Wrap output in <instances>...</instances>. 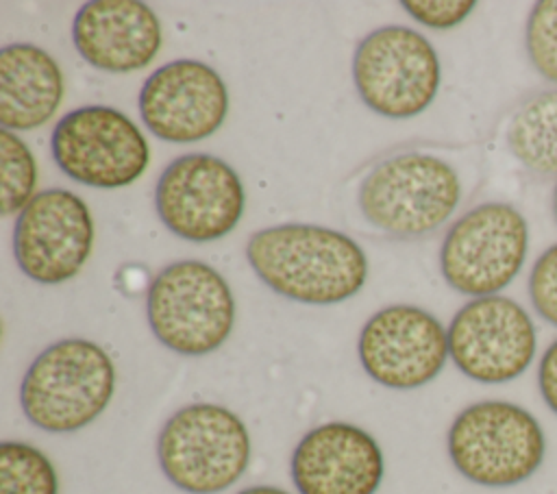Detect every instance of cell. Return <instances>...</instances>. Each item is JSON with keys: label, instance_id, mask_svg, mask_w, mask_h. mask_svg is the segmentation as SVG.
<instances>
[{"label": "cell", "instance_id": "1", "mask_svg": "<svg viewBox=\"0 0 557 494\" xmlns=\"http://www.w3.org/2000/svg\"><path fill=\"white\" fill-rule=\"evenodd\" d=\"M246 259L272 292L307 305L342 302L368 279L361 246L339 231L315 224L261 229L250 235Z\"/></svg>", "mask_w": 557, "mask_h": 494}, {"label": "cell", "instance_id": "2", "mask_svg": "<svg viewBox=\"0 0 557 494\" xmlns=\"http://www.w3.org/2000/svg\"><path fill=\"white\" fill-rule=\"evenodd\" d=\"M115 392V366L91 339L70 337L44 348L20 385V405L30 424L72 433L94 422Z\"/></svg>", "mask_w": 557, "mask_h": 494}, {"label": "cell", "instance_id": "3", "mask_svg": "<svg viewBox=\"0 0 557 494\" xmlns=\"http://www.w3.org/2000/svg\"><path fill=\"white\" fill-rule=\"evenodd\" d=\"M446 446L463 479L485 487H511L537 472L546 435L529 409L509 400H479L457 413Z\"/></svg>", "mask_w": 557, "mask_h": 494}, {"label": "cell", "instance_id": "4", "mask_svg": "<svg viewBox=\"0 0 557 494\" xmlns=\"http://www.w3.org/2000/svg\"><path fill=\"white\" fill-rule=\"evenodd\" d=\"M157 459L165 479L181 492L220 494L246 472L250 435L228 407L191 403L161 427Z\"/></svg>", "mask_w": 557, "mask_h": 494}, {"label": "cell", "instance_id": "5", "mask_svg": "<svg viewBox=\"0 0 557 494\" xmlns=\"http://www.w3.org/2000/svg\"><path fill=\"white\" fill-rule=\"evenodd\" d=\"M146 313L150 331L165 348L200 357L228 339L235 324V300L215 268L183 259L157 272L148 287Z\"/></svg>", "mask_w": 557, "mask_h": 494}, {"label": "cell", "instance_id": "6", "mask_svg": "<svg viewBox=\"0 0 557 494\" xmlns=\"http://www.w3.org/2000/svg\"><path fill=\"white\" fill-rule=\"evenodd\" d=\"M459 198L461 183L453 165L433 155L403 152L372 168L357 200L372 226L398 237H420L444 224Z\"/></svg>", "mask_w": 557, "mask_h": 494}, {"label": "cell", "instance_id": "7", "mask_svg": "<svg viewBox=\"0 0 557 494\" xmlns=\"http://www.w3.org/2000/svg\"><path fill=\"white\" fill-rule=\"evenodd\" d=\"M529 224L509 202H481L446 233L440 268L446 283L474 298L496 296L522 270Z\"/></svg>", "mask_w": 557, "mask_h": 494}, {"label": "cell", "instance_id": "8", "mask_svg": "<svg viewBox=\"0 0 557 494\" xmlns=\"http://www.w3.org/2000/svg\"><path fill=\"white\" fill-rule=\"evenodd\" d=\"M440 59L431 41L407 26H383L361 39L352 78L361 100L385 118L422 113L440 89Z\"/></svg>", "mask_w": 557, "mask_h": 494}, {"label": "cell", "instance_id": "9", "mask_svg": "<svg viewBox=\"0 0 557 494\" xmlns=\"http://www.w3.org/2000/svg\"><path fill=\"white\" fill-rule=\"evenodd\" d=\"M54 163L70 178L115 189L137 181L150 148L135 122L111 107H81L59 120L50 137Z\"/></svg>", "mask_w": 557, "mask_h": 494}, {"label": "cell", "instance_id": "10", "mask_svg": "<svg viewBox=\"0 0 557 494\" xmlns=\"http://www.w3.org/2000/svg\"><path fill=\"white\" fill-rule=\"evenodd\" d=\"M246 205L237 172L222 159L191 152L174 159L154 189L161 222L189 242H211L231 233Z\"/></svg>", "mask_w": 557, "mask_h": 494}, {"label": "cell", "instance_id": "11", "mask_svg": "<svg viewBox=\"0 0 557 494\" xmlns=\"http://www.w3.org/2000/svg\"><path fill=\"white\" fill-rule=\"evenodd\" d=\"M535 324L527 309L507 296L466 302L448 324V355L472 381L507 383L533 361Z\"/></svg>", "mask_w": 557, "mask_h": 494}, {"label": "cell", "instance_id": "12", "mask_svg": "<svg viewBox=\"0 0 557 494\" xmlns=\"http://www.w3.org/2000/svg\"><path fill=\"white\" fill-rule=\"evenodd\" d=\"M91 246V211L70 189H44L17 213L13 226L15 261L37 283L54 285L76 276Z\"/></svg>", "mask_w": 557, "mask_h": 494}, {"label": "cell", "instance_id": "13", "mask_svg": "<svg viewBox=\"0 0 557 494\" xmlns=\"http://www.w3.org/2000/svg\"><path fill=\"white\" fill-rule=\"evenodd\" d=\"M359 361L366 374L389 390H416L433 381L448 355V331L413 305H389L361 329Z\"/></svg>", "mask_w": 557, "mask_h": 494}, {"label": "cell", "instance_id": "14", "mask_svg": "<svg viewBox=\"0 0 557 494\" xmlns=\"http://www.w3.org/2000/svg\"><path fill=\"white\" fill-rule=\"evenodd\" d=\"M228 113L220 74L202 61L176 59L157 67L139 91V115L165 141L189 144L213 135Z\"/></svg>", "mask_w": 557, "mask_h": 494}, {"label": "cell", "instance_id": "15", "mask_svg": "<svg viewBox=\"0 0 557 494\" xmlns=\"http://www.w3.org/2000/svg\"><path fill=\"white\" fill-rule=\"evenodd\" d=\"M383 474L381 446L350 422L313 427L292 453V481L298 494H376Z\"/></svg>", "mask_w": 557, "mask_h": 494}, {"label": "cell", "instance_id": "16", "mask_svg": "<svg viewBox=\"0 0 557 494\" xmlns=\"http://www.w3.org/2000/svg\"><path fill=\"white\" fill-rule=\"evenodd\" d=\"M78 54L107 72L146 67L161 48L157 13L137 0H94L81 7L72 24Z\"/></svg>", "mask_w": 557, "mask_h": 494}, {"label": "cell", "instance_id": "17", "mask_svg": "<svg viewBox=\"0 0 557 494\" xmlns=\"http://www.w3.org/2000/svg\"><path fill=\"white\" fill-rule=\"evenodd\" d=\"M63 100L59 63L39 46L9 44L0 52V124L30 131L46 124Z\"/></svg>", "mask_w": 557, "mask_h": 494}, {"label": "cell", "instance_id": "18", "mask_svg": "<svg viewBox=\"0 0 557 494\" xmlns=\"http://www.w3.org/2000/svg\"><path fill=\"white\" fill-rule=\"evenodd\" d=\"M511 155L535 174H557V89L527 98L507 126Z\"/></svg>", "mask_w": 557, "mask_h": 494}, {"label": "cell", "instance_id": "19", "mask_svg": "<svg viewBox=\"0 0 557 494\" xmlns=\"http://www.w3.org/2000/svg\"><path fill=\"white\" fill-rule=\"evenodd\" d=\"M0 494H59L54 464L28 442L0 444Z\"/></svg>", "mask_w": 557, "mask_h": 494}, {"label": "cell", "instance_id": "20", "mask_svg": "<svg viewBox=\"0 0 557 494\" xmlns=\"http://www.w3.org/2000/svg\"><path fill=\"white\" fill-rule=\"evenodd\" d=\"M0 172H2V213H20L37 187V161L30 148L13 133L0 131Z\"/></svg>", "mask_w": 557, "mask_h": 494}, {"label": "cell", "instance_id": "21", "mask_svg": "<svg viewBox=\"0 0 557 494\" xmlns=\"http://www.w3.org/2000/svg\"><path fill=\"white\" fill-rule=\"evenodd\" d=\"M527 54L531 65L557 85V0L533 4L527 20Z\"/></svg>", "mask_w": 557, "mask_h": 494}, {"label": "cell", "instance_id": "22", "mask_svg": "<svg viewBox=\"0 0 557 494\" xmlns=\"http://www.w3.org/2000/svg\"><path fill=\"white\" fill-rule=\"evenodd\" d=\"M529 296L533 309L553 326H557V244L544 250L531 268Z\"/></svg>", "mask_w": 557, "mask_h": 494}, {"label": "cell", "instance_id": "23", "mask_svg": "<svg viewBox=\"0 0 557 494\" xmlns=\"http://www.w3.org/2000/svg\"><path fill=\"white\" fill-rule=\"evenodd\" d=\"M400 7L420 24L431 28H453L474 9L472 0H403Z\"/></svg>", "mask_w": 557, "mask_h": 494}, {"label": "cell", "instance_id": "24", "mask_svg": "<svg viewBox=\"0 0 557 494\" xmlns=\"http://www.w3.org/2000/svg\"><path fill=\"white\" fill-rule=\"evenodd\" d=\"M537 385L544 403L557 416V339L544 350L537 368Z\"/></svg>", "mask_w": 557, "mask_h": 494}, {"label": "cell", "instance_id": "25", "mask_svg": "<svg viewBox=\"0 0 557 494\" xmlns=\"http://www.w3.org/2000/svg\"><path fill=\"white\" fill-rule=\"evenodd\" d=\"M237 494H289L283 487H274V485H250Z\"/></svg>", "mask_w": 557, "mask_h": 494}, {"label": "cell", "instance_id": "26", "mask_svg": "<svg viewBox=\"0 0 557 494\" xmlns=\"http://www.w3.org/2000/svg\"><path fill=\"white\" fill-rule=\"evenodd\" d=\"M553 215L557 220V185H555V192H553Z\"/></svg>", "mask_w": 557, "mask_h": 494}]
</instances>
